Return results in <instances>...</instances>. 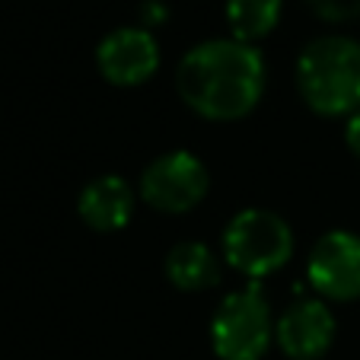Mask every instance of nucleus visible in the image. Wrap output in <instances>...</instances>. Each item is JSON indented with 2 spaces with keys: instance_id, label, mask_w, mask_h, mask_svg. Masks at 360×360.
<instances>
[{
  "instance_id": "6e6552de",
  "label": "nucleus",
  "mask_w": 360,
  "mask_h": 360,
  "mask_svg": "<svg viewBox=\"0 0 360 360\" xmlns=\"http://www.w3.org/2000/svg\"><path fill=\"white\" fill-rule=\"evenodd\" d=\"M278 341L287 357L293 360H316L328 351L335 338V319L328 306L319 300L293 303L278 322Z\"/></svg>"
},
{
  "instance_id": "f03ea898",
  "label": "nucleus",
  "mask_w": 360,
  "mask_h": 360,
  "mask_svg": "<svg viewBox=\"0 0 360 360\" xmlns=\"http://www.w3.org/2000/svg\"><path fill=\"white\" fill-rule=\"evenodd\" d=\"M297 83L306 105L319 115H347L360 105V41L326 35L303 48Z\"/></svg>"
},
{
  "instance_id": "9d476101",
  "label": "nucleus",
  "mask_w": 360,
  "mask_h": 360,
  "mask_svg": "<svg viewBox=\"0 0 360 360\" xmlns=\"http://www.w3.org/2000/svg\"><path fill=\"white\" fill-rule=\"evenodd\" d=\"M166 274L179 290H204L220 281V265L214 252L201 243H182L169 252Z\"/></svg>"
},
{
  "instance_id": "f8f14e48",
  "label": "nucleus",
  "mask_w": 360,
  "mask_h": 360,
  "mask_svg": "<svg viewBox=\"0 0 360 360\" xmlns=\"http://www.w3.org/2000/svg\"><path fill=\"white\" fill-rule=\"evenodd\" d=\"M309 7L322 20H332V22H345L360 16V0H309Z\"/></svg>"
},
{
  "instance_id": "423d86ee",
  "label": "nucleus",
  "mask_w": 360,
  "mask_h": 360,
  "mask_svg": "<svg viewBox=\"0 0 360 360\" xmlns=\"http://www.w3.org/2000/svg\"><path fill=\"white\" fill-rule=\"evenodd\" d=\"M309 284L328 300L360 297V236L335 230L309 255Z\"/></svg>"
},
{
  "instance_id": "0eeeda50",
  "label": "nucleus",
  "mask_w": 360,
  "mask_h": 360,
  "mask_svg": "<svg viewBox=\"0 0 360 360\" xmlns=\"http://www.w3.org/2000/svg\"><path fill=\"white\" fill-rule=\"evenodd\" d=\"M96 61L105 80L118 83V86H137V83L150 80L160 64V48L147 29H115L105 35L96 51Z\"/></svg>"
},
{
  "instance_id": "9b49d317",
  "label": "nucleus",
  "mask_w": 360,
  "mask_h": 360,
  "mask_svg": "<svg viewBox=\"0 0 360 360\" xmlns=\"http://www.w3.org/2000/svg\"><path fill=\"white\" fill-rule=\"evenodd\" d=\"M281 0H226V22L236 41H255L268 35L281 20Z\"/></svg>"
},
{
  "instance_id": "1a4fd4ad",
  "label": "nucleus",
  "mask_w": 360,
  "mask_h": 360,
  "mask_svg": "<svg viewBox=\"0 0 360 360\" xmlns=\"http://www.w3.org/2000/svg\"><path fill=\"white\" fill-rule=\"evenodd\" d=\"M131 211H134V195H131L128 182L118 176L93 179L80 195V217L93 230H122L131 220Z\"/></svg>"
},
{
  "instance_id": "f257e3e1",
  "label": "nucleus",
  "mask_w": 360,
  "mask_h": 360,
  "mask_svg": "<svg viewBox=\"0 0 360 360\" xmlns=\"http://www.w3.org/2000/svg\"><path fill=\"white\" fill-rule=\"evenodd\" d=\"M176 86L198 115L233 122L259 105L265 89V61L245 41L214 39L195 45L182 58Z\"/></svg>"
},
{
  "instance_id": "7ed1b4c3",
  "label": "nucleus",
  "mask_w": 360,
  "mask_h": 360,
  "mask_svg": "<svg viewBox=\"0 0 360 360\" xmlns=\"http://www.w3.org/2000/svg\"><path fill=\"white\" fill-rule=\"evenodd\" d=\"M224 252L236 271L249 274V278H265L290 259L293 233L278 214L252 207L230 220Z\"/></svg>"
},
{
  "instance_id": "ddd939ff",
  "label": "nucleus",
  "mask_w": 360,
  "mask_h": 360,
  "mask_svg": "<svg viewBox=\"0 0 360 360\" xmlns=\"http://www.w3.org/2000/svg\"><path fill=\"white\" fill-rule=\"evenodd\" d=\"M347 147H351L354 153L360 157V112L351 118V122H347Z\"/></svg>"
},
{
  "instance_id": "20e7f679",
  "label": "nucleus",
  "mask_w": 360,
  "mask_h": 360,
  "mask_svg": "<svg viewBox=\"0 0 360 360\" xmlns=\"http://www.w3.org/2000/svg\"><path fill=\"white\" fill-rule=\"evenodd\" d=\"M271 332V309L259 290L230 293L211 326L214 351L224 360H259L268 351Z\"/></svg>"
},
{
  "instance_id": "4468645a",
  "label": "nucleus",
  "mask_w": 360,
  "mask_h": 360,
  "mask_svg": "<svg viewBox=\"0 0 360 360\" xmlns=\"http://www.w3.org/2000/svg\"><path fill=\"white\" fill-rule=\"evenodd\" d=\"M143 16L157 22V20H163L166 13H163V7H160V4H147V7H143Z\"/></svg>"
},
{
  "instance_id": "39448f33",
  "label": "nucleus",
  "mask_w": 360,
  "mask_h": 360,
  "mask_svg": "<svg viewBox=\"0 0 360 360\" xmlns=\"http://www.w3.org/2000/svg\"><path fill=\"white\" fill-rule=\"evenodd\" d=\"M204 191H207V169L201 160L185 150H172L166 157L153 160L141 179L143 201L166 214L191 211L204 198Z\"/></svg>"
}]
</instances>
